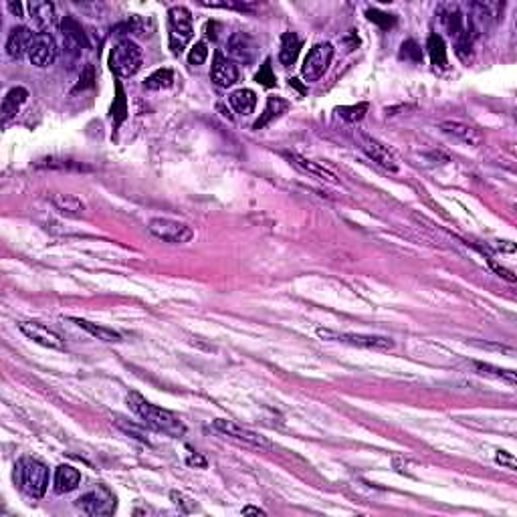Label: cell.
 I'll return each instance as SVG.
<instances>
[{
    "instance_id": "obj_27",
    "label": "cell",
    "mask_w": 517,
    "mask_h": 517,
    "mask_svg": "<svg viewBox=\"0 0 517 517\" xmlns=\"http://www.w3.org/2000/svg\"><path fill=\"white\" fill-rule=\"evenodd\" d=\"M289 108V104L285 101V99H281V97H269L267 99V106H265V110L261 113V117H258L257 121H255V130H261V128H265V125H269L275 117H279L283 111Z\"/></svg>"
},
{
    "instance_id": "obj_1",
    "label": "cell",
    "mask_w": 517,
    "mask_h": 517,
    "mask_svg": "<svg viewBox=\"0 0 517 517\" xmlns=\"http://www.w3.org/2000/svg\"><path fill=\"white\" fill-rule=\"evenodd\" d=\"M128 405L144 420V424L154 429L156 433H164L168 437H182L186 433L184 422L174 412L152 405L138 392L128 394Z\"/></svg>"
},
{
    "instance_id": "obj_41",
    "label": "cell",
    "mask_w": 517,
    "mask_h": 517,
    "mask_svg": "<svg viewBox=\"0 0 517 517\" xmlns=\"http://www.w3.org/2000/svg\"><path fill=\"white\" fill-rule=\"evenodd\" d=\"M204 6H213V8H237V10H253V4L249 2H202Z\"/></svg>"
},
{
    "instance_id": "obj_36",
    "label": "cell",
    "mask_w": 517,
    "mask_h": 517,
    "mask_svg": "<svg viewBox=\"0 0 517 517\" xmlns=\"http://www.w3.org/2000/svg\"><path fill=\"white\" fill-rule=\"evenodd\" d=\"M366 14H368L370 21L376 23L380 29H392V27L396 25V16L386 14V12H380V10H376V8H370Z\"/></svg>"
},
{
    "instance_id": "obj_44",
    "label": "cell",
    "mask_w": 517,
    "mask_h": 517,
    "mask_svg": "<svg viewBox=\"0 0 517 517\" xmlns=\"http://www.w3.org/2000/svg\"><path fill=\"white\" fill-rule=\"evenodd\" d=\"M91 85H93V67H87L85 69V77H81V81H79V89L91 87Z\"/></svg>"
},
{
    "instance_id": "obj_12",
    "label": "cell",
    "mask_w": 517,
    "mask_h": 517,
    "mask_svg": "<svg viewBox=\"0 0 517 517\" xmlns=\"http://www.w3.org/2000/svg\"><path fill=\"white\" fill-rule=\"evenodd\" d=\"M61 38H63V47L71 57H79L85 49H87V37L81 29V25L75 21L73 16H65L61 21Z\"/></svg>"
},
{
    "instance_id": "obj_38",
    "label": "cell",
    "mask_w": 517,
    "mask_h": 517,
    "mask_svg": "<svg viewBox=\"0 0 517 517\" xmlns=\"http://www.w3.org/2000/svg\"><path fill=\"white\" fill-rule=\"evenodd\" d=\"M125 97H123V89H121V85H117V99H115V104H113V108H111V115L115 117V123H121L123 121V117H125Z\"/></svg>"
},
{
    "instance_id": "obj_3",
    "label": "cell",
    "mask_w": 517,
    "mask_h": 517,
    "mask_svg": "<svg viewBox=\"0 0 517 517\" xmlns=\"http://www.w3.org/2000/svg\"><path fill=\"white\" fill-rule=\"evenodd\" d=\"M19 479L29 495L43 497L49 487V467L38 459L23 457L19 461Z\"/></svg>"
},
{
    "instance_id": "obj_30",
    "label": "cell",
    "mask_w": 517,
    "mask_h": 517,
    "mask_svg": "<svg viewBox=\"0 0 517 517\" xmlns=\"http://www.w3.org/2000/svg\"><path fill=\"white\" fill-rule=\"evenodd\" d=\"M475 370L483 374V376H491V378H497V380H503L507 382L509 386H516L517 376L514 370H503L497 368V366H491V364H485V362H473Z\"/></svg>"
},
{
    "instance_id": "obj_26",
    "label": "cell",
    "mask_w": 517,
    "mask_h": 517,
    "mask_svg": "<svg viewBox=\"0 0 517 517\" xmlns=\"http://www.w3.org/2000/svg\"><path fill=\"white\" fill-rule=\"evenodd\" d=\"M299 49H301V38L297 37L296 33H285L281 37V51H279L281 65H285V67L293 65L297 61Z\"/></svg>"
},
{
    "instance_id": "obj_15",
    "label": "cell",
    "mask_w": 517,
    "mask_h": 517,
    "mask_svg": "<svg viewBox=\"0 0 517 517\" xmlns=\"http://www.w3.org/2000/svg\"><path fill=\"white\" fill-rule=\"evenodd\" d=\"M360 148L366 152V156H368L372 162H376V164L382 166L384 170H388V172H396V170H398V164H396L394 156L388 152L386 146H382L378 140H374V138L362 134V136H360Z\"/></svg>"
},
{
    "instance_id": "obj_37",
    "label": "cell",
    "mask_w": 517,
    "mask_h": 517,
    "mask_svg": "<svg viewBox=\"0 0 517 517\" xmlns=\"http://www.w3.org/2000/svg\"><path fill=\"white\" fill-rule=\"evenodd\" d=\"M115 422H117V426H119V429H121L123 433H128L130 437H134V439H138V441H142V443H146V444L149 443L148 437H146V433H144L142 429H138L136 424H132V422H125L123 418H117Z\"/></svg>"
},
{
    "instance_id": "obj_20",
    "label": "cell",
    "mask_w": 517,
    "mask_h": 517,
    "mask_svg": "<svg viewBox=\"0 0 517 517\" xmlns=\"http://www.w3.org/2000/svg\"><path fill=\"white\" fill-rule=\"evenodd\" d=\"M287 158H289V162L297 166L299 170H303V172H307V174H311V176H317V178H322V180H326V182H330V184H337V178H335V174L330 172L324 164H320V162H313V160H307V158H303V156H299V154H285Z\"/></svg>"
},
{
    "instance_id": "obj_2",
    "label": "cell",
    "mask_w": 517,
    "mask_h": 517,
    "mask_svg": "<svg viewBox=\"0 0 517 517\" xmlns=\"http://www.w3.org/2000/svg\"><path fill=\"white\" fill-rule=\"evenodd\" d=\"M142 49L130 40V38H123L119 40L110 53V67L113 73L117 77H132L140 71L142 67Z\"/></svg>"
},
{
    "instance_id": "obj_40",
    "label": "cell",
    "mask_w": 517,
    "mask_h": 517,
    "mask_svg": "<svg viewBox=\"0 0 517 517\" xmlns=\"http://www.w3.org/2000/svg\"><path fill=\"white\" fill-rule=\"evenodd\" d=\"M170 497H172L174 505H176V507H180V512H182V514H190V512H194V509H196L194 501H192L190 497H186L184 493L172 491V493H170Z\"/></svg>"
},
{
    "instance_id": "obj_22",
    "label": "cell",
    "mask_w": 517,
    "mask_h": 517,
    "mask_svg": "<svg viewBox=\"0 0 517 517\" xmlns=\"http://www.w3.org/2000/svg\"><path fill=\"white\" fill-rule=\"evenodd\" d=\"M29 12L43 33H47V29L55 25V6L51 2H29Z\"/></svg>"
},
{
    "instance_id": "obj_14",
    "label": "cell",
    "mask_w": 517,
    "mask_h": 517,
    "mask_svg": "<svg viewBox=\"0 0 517 517\" xmlns=\"http://www.w3.org/2000/svg\"><path fill=\"white\" fill-rule=\"evenodd\" d=\"M226 53L230 55L232 61L249 65L255 59L257 45H255V40H253L251 35H247V33H235V35H230L228 40H226Z\"/></svg>"
},
{
    "instance_id": "obj_34",
    "label": "cell",
    "mask_w": 517,
    "mask_h": 517,
    "mask_svg": "<svg viewBox=\"0 0 517 517\" xmlns=\"http://www.w3.org/2000/svg\"><path fill=\"white\" fill-rule=\"evenodd\" d=\"M400 59L412 61V63H418L422 59V51H420V47L412 38H408V40L402 43V47H400Z\"/></svg>"
},
{
    "instance_id": "obj_21",
    "label": "cell",
    "mask_w": 517,
    "mask_h": 517,
    "mask_svg": "<svg viewBox=\"0 0 517 517\" xmlns=\"http://www.w3.org/2000/svg\"><path fill=\"white\" fill-rule=\"evenodd\" d=\"M27 97H29V91L25 89V87H12L6 95H4V99H2V121L6 123V121H10L19 110H21V106L27 101Z\"/></svg>"
},
{
    "instance_id": "obj_33",
    "label": "cell",
    "mask_w": 517,
    "mask_h": 517,
    "mask_svg": "<svg viewBox=\"0 0 517 517\" xmlns=\"http://www.w3.org/2000/svg\"><path fill=\"white\" fill-rule=\"evenodd\" d=\"M368 111V104H358V106H341L337 108V113L339 117H344L346 121L354 123V121H360Z\"/></svg>"
},
{
    "instance_id": "obj_24",
    "label": "cell",
    "mask_w": 517,
    "mask_h": 517,
    "mask_svg": "<svg viewBox=\"0 0 517 517\" xmlns=\"http://www.w3.org/2000/svg\"><path fill=\"white\" fill-rule=\"evenodd\" d=\"M51 202H53L55 211H59L65 217H73V219L81 217L85 211V204L73 194H53Z\"/></svg>"
},
{
    "instance_id": "obj_28",
    "label": "cell",
    "mask_w": 517,
    "mask_h": 517,
    "mask_svg": "<svg viewBox=\"0 0 517 517\" xmlns=\"http://www.w3.org/2000/svg\"><path fill=\"white\" fill-rule=\"evenodd\" d=\"M71 322L77 324L79 328H83L85 332L91 333L93 337H97V339H104V341H121V333L111 330V328L93 324V322H87V320H81V317H71Z\"/></svg>"
},
{
    "instance_id": "obj_29",
    "label": "cell",
    "mask_w": 517,
    "mask_h": 517,
    "mask_svg": "<svg viewBox=\"0 0 517 517\" xmlns=\"http://www.w3.org/2000/svg\"><path fill=\"white\" fill-rule=\"evenodd\" d=\"M426 49H429V55H431V61L435 67L439 69H446L448 67V57H446V45L441 35L433 33L429 40H426Z\"/></svg>"
},
{
    "instance_id": "obj_46",
    "label": "cell",
    "mask_w": 517,
    "mask_h": 517,
    "mask_svg": "<svg viewBox=\"0 0 517 517\" xmlns=\"http://www.w3.org/2000/svg\"><path fill=\"white\" fill-rule=\"evenodd\" d=\"M243 514H245V516H249V514H257V516H265V512H263V509H258V507H251V505H249V507H245V509H243Z\"/></svg>"
},
{
    "instance_id": "obj_18",
    "label": "cell",
    "mask_w": 517,
    "mask_h": 517,
    "mask_svg": "<svg viewBox=\"0 0 517 517\" xmlns=\"http://www.w3.org/2000/svg\"><path fill=\"white\" fill-rule=\"evenodd\" d=\"M439 16H441V23H443L444 31H446L453 38H457L461 33L467 31L465 16H463V12L459 10L457 4H443V6L439 8Z\"/></svg>"
},
{
    "instance_id": "obj_39",
    "label": "cell",
    "mask_w": 517,
    "mask_h": 517,
    "mask_svg": "<svg viewBox=\"0 0 517 517\" xmlns=\"http://www.w3.org/2000/svg\"><path fill=\"white\" fill-rule=\"evenodd\" d=\"M257 79L261 85H265V87H275V75H273V69H271V61L267 59L265 63H263V67L258 69Z\"/></svg>"
},
{
    "instance_id": "obj_6",
    "label": "cell",
    "mask_w": 517,
    "mask_h": 517,
    "mask_svg": "<svg viewBox=\"0 0 517 517\" xmlns=\"http://www.w3.org/2000/svg\"><path fill=\"white\" fill-rule=\"evenodd\" d=\"M77 507L87 516H113L117 507V499L106 485H95L91 491L83 493L77 499Z\"/></svg>"
},
{
    "instance_id": "obj_10",
    "label": "cell",
    "mask_w": 517,
    "mask_h": 517,
    "mask_svg": "<svg viewBox=\"0 0 517 517\" xmlns=\"http://www.w3.org/2000/svg\"><path fill=\"white\" fill-rule=\"evenodd\" d=\"M215 429L224 433L226 437H232V439L243 441V443L251 444V446H257V448H273V443H271L267 437H263V435H258V433H253V431H249V429H243L241 424H237V422H232V420L217 418V420H215Z\"/></svg>"
},
{
    "instance_id": "obj_17",
    "label": "cell",
    "mask_w": 517,
    "mask_h": 517,
    "mask_svg": "<svg viewBox=\"0 0 517 517\" xmlns=\"http://www.w3.org/2000/svg\"><path fill=\"white\" fill-rule=\"evenodd\" d=\"M33 38H35V35L31 33V29H27V27H14L8 33V38H6V55L10 59H21L25 55H29Z\"/></svg>"
},
{
    "instance_id": "obj_45",
    "label": "cell",
    "mask_w": 517,
    "mask_h": 517,
    "mask_svg": "<svg viewBox=\"0 0 517 517\" xmlns=\"http://www.w3.org/2000/svg\"><path fill=\"white\" fill-rule=\"evenodd\" d=\"M8 8H10L16 16H23V6H21L19 2H16V4H14V2H8Z\"/></svg>"
},
{
    "instance_id": "obj_35",
    "label": "cell",
    "mask_w": 517,
    "mask_h": 517,
    "mask_svg": "<svg viewBox=\"0 0 517 517\" xmlns=\"http://www.w3.org/2000/svg\"><path fill=\"white\" fill-rule=\"evenodd\" d=\"M206 57H208V47H206V43H196L192 49H190V53H188V63L192 65V67H198V65H202L204 61H206Z\"/></svg>"
},
{
    "instance_id": "obj_32",
    "label": "cell",
    "mask_w": 517,
    "mask_h": 517,
    "mask_svg": "<svg viewBox=\"0 0 517 517\" xmlns=\"http://www.w3.org/2000/svg\"><path fill=\"white\" fill-rule=\"evenodd\" d=\"M473 40L475 38L471 37L469 31L461 33L459 37L455 38V53H457L459 59H463V61H471L473 59Z\"/></svg>"
},
{
    "instance_id": "obj_13",
    "label": "cell",
    "mask_w": 517,
    "mask_h": 517,
    "mask_svg": "<svg viewBox=\"0 0 517 517\" xmlns=\"http://www.w3.org/2000/svg\"><path fill=\"white\" fill-rule=\"evenodd\" d=\"M19 328H21V332L25 333L29 339L37 341V344L45 346V348L65 350V339L57 332H53L51 328L43 326V324H37V322H21Z\"/></svg>"
},
{
    "instance_id": "obj_9",
    "label": "cell",
    "mask_w": 517,
    "mask_h": 517,
    "mask_svg": "<svg viewBox=\"0 0 517 517\" xmlns=\"http://www.w3.org/2000/svg\"><path fill=\"white\" fill-rule=\"evenodd\" d=\"M148 230L156 239L164 243H172V245H182L194 237V230L186 222L172 221V219H152L148 222Z\"/></svg>"
},
{
    "instance_id": "obj_8",
    "label": "cell",
    "mask_w": 517,
    "mask_h": 517,
    "mask_svg": "<svg viewBox=\"0 0 517 517\" xmlns=\"http://www.w3.org/2000/svg\"><path fill=\"white\" fill-rule=\"evenodd\" d=\"M333 59V47L330 43H317L311 47V51L307 53L305 61H303V67H301V77L311 83V81H317L322 75L328 71L330 63Z\"/></svg>"
},
{
    "instance_id": "obj_43",
    "label": "cell",
    "mask_w": 517,
    "mask_h": 517,
    "mask_svg": "<svg viewBox=\"0 0 517 517\" xmlns=\"http://www.w3.org/2000/svg\"><path fill=\"white\" fill-rule=\"evenodd\" d=\"M495 459H497V463H499V465H505V467H507V469H512V471L517 467L514 455H512V453H507V450H499Z\"/></svg>"
},
{
    "instance_id": "obj_47",
    "label": "cell",
    "mask_w": 517,
    "mask_h": 517,
    "mask_svg": "<svg viewBox=\"0 0 517 517\" xmlns=\"http://www.w3.org/2000/svg\"><path fill=\"white\" fill-rule=\"evenodd\" d=\"M188 463H190V465H202V467H204V459H200V457H190Z\"/></svg>"
},
{
    "instance_id": "obj_7",
    "label": "cell",
    "mask_w": 517,
    "mask_h": 517,
    "mask_svg": "<svg viewBox=\"0 0 517 517\" xmlns=\"http://www.w3.org/2000/svg\"><path fill=\"white\" fill-rule=\"evenodd\" d=\"M317 335L322 339H330V341H341V344H350V346H358V348H366V350H392L394 341L390 337H382V335H364V333H346L328 330V328H320Z\"/></svg>"
},
{
    "instance_id": "obj_25",
    "label": "cell",
    "mask_w": 517,
    "mask_h": 517,
    "mask_svg": "<svg viewBox=\"0 0 517 517\" xmlns=\"http://www.w3.org/2000/svg\"><path fill=\"white\" fill-rule=\"evenodd\" d=\"M228 104L230 108L241 113V115H249L255 111V106H257V95L255 91L251 89H237L228 95Z\"/></svg>"
},
{
    "instance_id": "obj_31",
    "label": "cell",
    "mask_w": 517,
    "mask_h": 517,
    "mask_svg": "<svg viewBox=\"0 0 517 517\" xmlns=\"http://www.w3.org/2000/svg\"><path fill=\"white\" fill-rule=\"evenodd\" d=\"M172 81H174V73H172L170 69H158V71H154V73L149 75L148 79H146L144 87L149 89V91H158V89H166V87H170V85H172Z\"/></svg>"
},
{
    "instance_id": "obj_11",
    "label": "cell",
    "mask_w": 517,
    "mask_h": 517,
    "mask_svg": "<svg viewBox=\"0 0 517 517\" xmlns=\"http://www.w3.org/2000/svg\"><path fill=\"white\" fill-rule=\"evenodd\" d=\"M29 59L35 67H40V69L53 65V61L57 59V43L53 35L37 33L29 49Z\"/></svg>"
},
{
    "instance_id": "obj_5",
    "label": "cell",
    "mask_w": 517,
    "mask_h": 517,
    "mask_svg": "<svg viewBox=\"0 0 517 517\" xmlns=\"http://www.w3.org/2000/svg\"><path fill=\"white\" fill-rule=\"evenodd\" d=\"M501 10H503V4H499V2H471L469 27H467L471 37L477 38L487 35L493 29V25L499 21Z\"/></svg>"
},
{
    "instance_id": "obj_42",
    "label": "cell",
    "mask_w": 517,
    "mask_h": 517,
    "mask_svg": "<svg viewBox=\"0 0 517 517\" xmlns=\"http://www.w3.org/2000/svg\"><path fill=\"white\" fill-rule=\"evenodd\" d=\"M489 267L497 273V275H501L503 279H507L509 283H516V275H514V271H509V269H505V267H501V265H497L493 258H489Z\"/></svg>"
},
{
    "instance_id": "obj_23",
    "label": "cell",
    "mask_w": 517,
    "mask_h": 517,
    "mask_svg": "<svg viewBox=\"0 0 517 517\" xmlns=\"http://www.w3.org/2000/svg\"><path fill=\"white\" fill-rule=\"evenodd\" d=\"M79 481H81V473L75 467H71V465H61L55 471L53 485H55L57 493H69V491H73L75 487L79 485Z\"/></svg>"
},
{
    "instance_id": "obj_4",
    "label": "cell",
    "mask_w": 517,
    "mask_h": 517,
    "mask_svg": "<svg viewBox=\"0 0 517 517\" xmlns=\"http://www.w3.org/2000/svg\"><path fill=\"white\" fill-rule=\"evenodd\" d=\"M194 29H192V14L184 6H174L168 10V38L170 49L174 55H180L186 45L192 40Z\"/></svg>"
},
{
    "instance_id": "obj_16",
    "label": "cell",
    "mask_w": 517,
    "mask_h": 517,
    "mask_svg": "<svg viewBox=\"0 0 517 517\" xmlns=\"http://www.w3.org/2000/svg\"><path fill=\"white\" fill-rule=\"evenodd\" d=\"M211 79L217 87H230L239 79V69L230 59H226L222 53H217L211 69Z\"/></svg>"
},
{
    "instance_id": "obj_19",
    "label": "cell",
    "mask_w": 517,
    "mask_h": 517,
    "mask_svg": "<svg viewBox=\"0 0 517 517\" xmlns=\"http://www.w3.org/2000/svg\"><path fill=\"white\" fill-rule=\"evenodd\" d=\"M439 128L443 130L444 134L469 144V146H479L481 144V132L475 130L473 125H467L463 121H441Z\"/></svg>"
}]
</instances>
